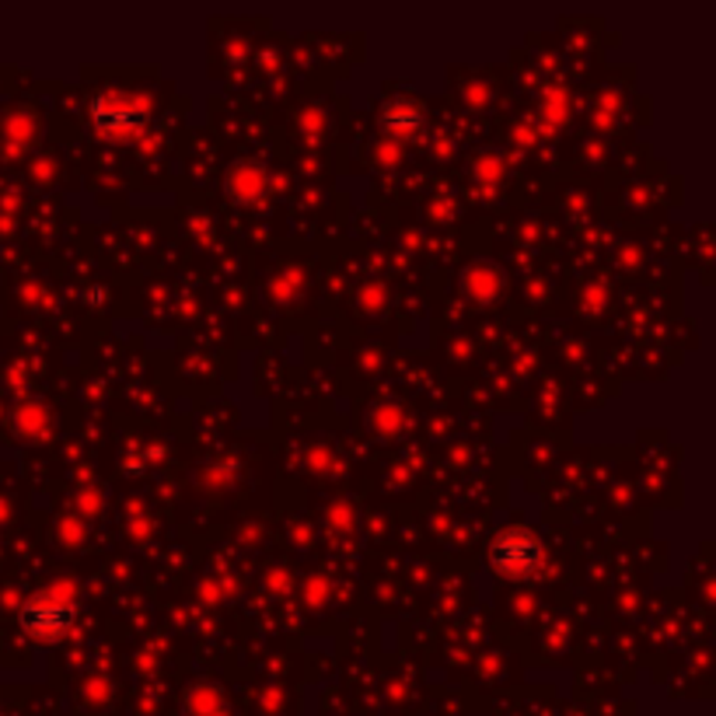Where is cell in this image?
I'll return each mask as SVG.
<instances>
[{
    "instance_id": "cell-2",
    "label": "cell",
    "mask_w": 716,
    "mask_h": 716,
    "mask_svg": "<svg viewBox=\"0 0 716 716\" xmlns=\"http://www.w3.org/2000/svg\"><path fill=\"white\" fill-rule=\"evenodd\" d=\"M74 622V608L63 602L57 591L39 594L32 602L21 608V626L25 633H32L35 640H60Z\"/></svg>"
},
{
    "instance_id": "cell-3",
    "label": "cell",
    "mask_w": 716,
    "mask_h": 716,
    "mask_svg": "<svg viewBox=\"0 0 716 716\" xmlns=\"http://www.w3.org/2000/svg\"><path fill=\"white\" fill-rule=\"evenodd\" d=\"M95 123L105 133H130V130H136L144 123V112H136L126 99L112 95V99L95 102Z\"/></svg>"
},
{
    "instance_id": "cell-4",
    "label": "cell",
    "mask_w": 716,
    "mask_h": 716,
    "mask_svg": "<svg viewBox=\"0 0 716 716\" xmlns=\"http://www.w3.org/2000/svg\"><path fill=\"white\" fill-rule=\"evenodd\" d=\"M381 126H385L388 133L406 136V133H412V130L423 126V112L416 109V105H391V109L381 112Z\"/></svg>"
},
{
    "instance_id": "cell-1",
    "label": "cell",
    "mask_w": 716,
    "mask_h": 716,
    "mask_svg": "<svg viewBox=\"0 0 716 716\" xmlns=\"http://www.w3.org/2000/svg\"><path fill=\"white\" fill-rule=\"evenodd\" d=\"M493 566L511 573V576H528L542 566V539L528 528H507L490 545Z\"/></svg>"
}]
</instances>
